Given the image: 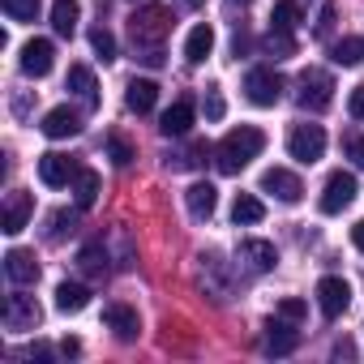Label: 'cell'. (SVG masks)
I'll return each mask as SVG.
<instances>
[{
	"mask_svg": "<svg viewBox=\"0 0 364 364\" xmlns=\"http://www.w3.org/2000/svg\"><path fill=\"white\" fill-rule=\"evenodd\" d=\"M176 18L167 5H141L133 18H129V35H133V52L137 60L146 65H163V39L171 35Z\"/></svg>",
	"mask_w": 364,
	"mask_h": 364,
	"instance_id": "6da1fadb",
	"label": "cell"
},
{
	"mask_svg": "<svg viewBox=\"0 0 364 364\" xmlns=\"http://www.w3.org/2000/svg\"><path fill=\"white\" fill-rule=\"evenodd\" d=\"M262 150H266V133L253 129V124H240V129H232V133L215 146V167H219L223 176H236V171L249 167Z\"/></svg>",
	"mask_w": 364,
	"mask_h": 364,
	"instance_id": "7a4b0ae2",
	"label": "cell"
},
{
	"mask_svg": "<svg viewBox=\"0 0 364 364\" xmlns=\"http://www.w3.org/2000/svg\"><path fill=\"white\" fill-rule=\"evenodd\" d=\"M296 86H300V90H296V103H300L304 112H326L330 99H334V82H330V73H321V69L300 73Z\"/></svg>",
	"mask_w": 364,
	"mask_h": 364,
	"instance_id": "3957f363",
	"label": "cell"
},
{
	"mask_svg": "<svg viewBox=\"0 0 364 364\" xmlns=\"http://www.w3.org/2000/svg\"><path fill=\"white\" fill-rule=\"evenodd\" d=\"M287 154L296 163H317L326 154V129L321 124H296L287 137Z\"/></svg>",
	"mask_w": 364,
	"mask_h": 364,
	"instance_id": "277c9868",
	"label": "cell"
},
{
	"mask_svg": "<svg viewBox=\"0 0 364 364\" xmlns=\"http://www.w3.org/2000/svg\"><path fill=\"white\" fill-rule=\"evenodd\" d=\"M351 202H355V176L351 171H334L326 180V189H321V215H343Z\"/></svg>",
	"mask_w": 364,
	"mask_h": 364,
	"instance_id": "5b68a950",
	"label": "cell"
},
{
	"mask_svg": "<svg viewBox=\"0 0 364 364\" xmlns=\"http://www.w3.org/2000/svg\"><path fill=\"white\" fill-rule=\"evenodd\" d=\"M245 90H249V103H257V107H274V103L283 99V77H279L274 69H249Z\"/></svg>",
	"mask_w": 364,
	"mask_h": 364,
	"instance_id": "8992f818",
	"label": "cell"
},
{
	"mask_svg": "<svg viewBox=\"0 0 364 364\" xmlns=\"http://www.w3.org/2000/svg\"><path fill=\"white\" fill-rule=\"evenodd\" d=\"M262 193H274L283 206H296V202L304 198V185H300V176H296V171H287V167H270V171L262 176Z\"/></svg>",
	"mask_w": 364,
	"mask_h": 364,
	"instance_id": "52a82bcc",
	"label": "cell"
},
{
	"mask_svg": "<svg viewBox=\"0 0 364 364\" xmlns=\"http://www.w3.org/2000/svg\"><path fill=\"white\" fill-rule=\"evenodd\" d=\"M39 317H43V309L35 304V296L14 291V296L5 300V326H9V330H35Z\"/></svg>",
	"mask_w": 364,
	"mask_h": 364,
	"instance_id": "ba28073f",
	"label": "cell"
},
{
	"mask_svg": "<svg viewBox=\"0 0 364 364\" xmlns=\"http://www.w3.org/2000/svg\"><path fill=\"white\" fill-rule=\"evenodd\" d=\"M73 176H77V163H73L69 154H56V150H52V154L39 159V180H43L48 189H65Z\"/></svg>",
	"mask_w": 364,
	"mask_h": 364,
	"instance_id": "9c48e42d",
	"label": "cell"
},
{
	"mask_svg": "<svg viewBox=\"0 0 364 364\" xmlns=\"http://www.w3.org/2000/svg\"><path fill=\"white\" fill-rule=\"evenodd\" d=\"M52 60H56L52 39H31V43L22 48V73H26V77H48V73H52Z\"/></svg>",
	"mask_w": 364,
	"mask_h": 364,
	"instance_id": "30bf717a",
	"label": "cell"
},
{
	"mask_svg": "<svg viewBox=\"0 0 364 364\" xmlns=\"http://www.w3.org/2000/svg\"><path fill=\"white\" fill-rule=\"evenodd\" d=\"M317 304H321L326 317H338V313H347V304H351V287H347L343 279L326 274V279L317 283Z\"/></svg>",
	"mask_w": 364,
	"mask_h": 364,
	"instance_id": "8fae6325",
	"label": "cell"
},
{
	"mask_svg": "<svg viewBox=\"0 0 364 364\" xmlns=\"http://www.w3.org/2000/svg\"><path fill=\"white\" fill-rule=\"evenodd\" d=\"M103 321H107L112 334L124 338V343H133V338L141 334V317H137V309H129V304H107V309H103Z\"/></svg>",
	"mask_w": 364,
	"mask_h": 364,
	"instance_id": "7c38bea8",
	"label": "cell"
},
{
	"mask_svg": "<svg viewBox=\"0 0 364 364\" xmlns=\"http://www.w3.org/2000/svg\"><path fill=\"white\" fill-rule=\"evenodd\" d=\"M5 274H9L18 287L39 283V262H35V253H26V249H9V253H5Z\"/></svg>",
	"mask_w": 364,
	"mask_h": 364,
	"instance_id": "4fadbf2b",
	"label": "cell"
},
{
	"mask_svg": "<svg viewBox=\"0 0 364 364\" xmlns=\"http://www.w3.org/2000/svg\"><path fill=\"white\" fill-rule=\"evenodd\" d=\"M296 343H300V334H296V321H287V317H274V321L266 326V351H270V355H291V351H296Z\"/></svg>",
	"mask_w": 364,
	"mask_h": 364,
	"instance_id": "5bb4252c",
	"label": "cell"
},
{
	"mask_svg": "<svg viewBox=\"0 0 364 364\" xmlns=\"http://www.w3.org/2000/svg\"><path fill=\"white\" fill-rule=\"evenodd\" d=\"M159 129H163V137H185V133L193 129V99H176V103L163 112Z\"/></svg>",
	"mask_w": 364,
	"mask_h": 364,
	"instance_id": "9a60e30c",
	"label": "cell"
},
{
	"mask_svg": "<svg viewBox=\"0 0 364 364\" xmlns=\"http://www.w3.org/2000/svg\"><path fill=\"white\" fill-rule=\"evenodd\" d=\"M31 215H35V198L31 193H9L5 198V223H0V228H5L9 236H18L31 223Z\"/></svg>",
	"mask_w": 364,
	"mask_h": 364,
	"instance_id": "2e32d148",
	"label": "cell"
},
{
	"mask_svg": "<svg viewBox=\"0 0 364 364\" xmlns=\"http://www.w3.org/2000/svg\"><path fill=\"white\" fill-rule=\"evenodd\" d=\"M69 90L77 95V103H82L86 112L99 107V82H95V73H90L86 65H73V69H69Z\"/></svg>",
	"mask_w": 364,
	"mask_h": 364,
	"instance_id": "e0dca14e",
	"label": "cell"
},
{
	"mask_svg": "<svg viewBox=\"0 0 364 364\" xmlns=\"http://www.w3.org/2000/svg\"><path fill=\"white\" fill-rule=\"evenodd\" d=\"M39 129H43L52 141H60V137H77V133H82V120H77V112H69V107H52Z\"/></svg>",
	"mask_w": 364,
	"mask_h": 364,
	"instance_id": "ac0fdd59",
	"label": "cell"
},
{
	"mask_svg": "<svg viewBox=\"0 0 364 364\" xmlns=\"http://www.w3.org/2000/svg\"><path fill=\"white\" fill-rule=\"evenodd\" d=\"M154 99H159V86H154L150 77H133L129 90H124V103H129V112H137V116L154 112Z\"/></svg>",
	"mask_w": 364,
	"mask_h": 364,
	"instance_id": "d6986e66",
	"label": "cell"
},
{
	"mask_svg": "<svg viewBox=\"0 0 364 364\" xmlns=\"http://www.w3.org/2000/svg\"><path fill=\"white\" fill-rule=\"evenodd\" d=\"M185 202H189V215H193V219H210L215 206H219V193H215L210 180H198V185L185 193Z\"/></svg>",
	"mask_w": 364,
	"mask_h": 364,
	"instance_id": "ffe728a7",
	"label": "cell"
},
{
	"mask_svg": "<svg viewBox=\"0 0 364 364\" xmlns=\"http://www.w3.org/2000/svg\"><path fill=\"white\" fill-rule=\"evenodd\" d=\"M77 18H82V5H77V0H52V31H56L60 39H73Z\"/></svg>",
	"mask_w": 364,
	"mask_h": 364,
	"instance_id": "44dd1931",
	"label": "cell"
},
{
	"mask_svg": "<svg viewBox=\"0 0 364 364\" xmlns=\"http://www.w3.org/2000/svg\"><path fill=\"white\" fill-rule=\"evenodd\" d=\"M240 257L262 274V270H274V262H279V253H274V245L270 240H240Z\"/></svg>",
	"mask_w": 364,
	"mask_h": 364,
	"instance_id": "7402d4cb",
	"label": "cell"
},
{
	"mask_svg": "<svg viewBox=\"0 0 364 364\" xmlns=\"http://www.w3.org/2000/svg\"><path fill=\"white\" fill-rule=\"evenodd\" d=\"M73 198H77V210H90L99 202V171L77 167V176H73Z\"/></svg>",
	"mask_w": 364,
	"mask_h": 364,
	"instance_id": "603a6c76",
	"label": "cell"
},
{
	"mask_svg": "<svg viewBox=\"0 0 364 364\" xmlns=\"http://www.w3.org/2000/svg\"><path fill=\"white\" fill-rule=\"evenodd\" d=\"M210 48H215V31L202 22V26H193L189 39H185V60H189V65H202V60L210 56Z\"/></svg>",
	"mask_w": 364,
	"mask_h": 364,
	"instance_id": "cb8c5ba5",
	"label": "cell"
},
{
	"mask_svg": "<svg viewBox=\"0 0 364 364\" xmlns=\"http://www.w3.org/2000/svg\"><path fill=\"white\" fill-rule=\"evenodd\" d=\"M330 60H334V65H343V69H355V65H364V39H355V35L338 39V43L330 48Z\"/></svg>",
	"mask_w": 364,
	"mask_h": 364,
	"instance_id": "d4e9b609",
	"label": "cell"
},
{
	"mask_svg": "<svg viewBox=\"0 0 364 364\" xmlns=\"http://www.w3.org/2000/svg\"><path fill=\"white\" fill-rule=\"evenodd\" d=\"M86 304H90V291L82 283H60L56 287V309L60 313H82Z\"/></svg>",
	"mask_w": 364,
	"mask_h": 364,
	"instance_id": "484cf974",
	"label": "cell"
},
{
	"mask_svg": "<svg viewBox=\"0 0 364 364\" xmlns=\"http://www.w3.org/2000/svg\"><path fill=\"white\" fill-rule=\"evenodd\" d=\"M77 266H82V274L103 279V274H107V249H103V245H86V249L77 253Z\"/></svg>",
	"mask_w": 364,
	"mask_h": 364,
	"instance_id": "4316f807",
	"label": "cell"
},
{
	"mask_svg": "<svg viewBox=\"0 0 364 364\" xmlns=\"http://www.w3.org/2000/svg\"><path fill=\"white\" fill-rule=\"evenodd\" d=\"M232 219H236V223H245V228H249V223H262V219H266V206H262L253 193H240V198H236V206H232Z\"/></svg>",
	"mask_w": 364,
	"mask_h": 364,
	"instance_id": "83f0119b",
	"label": "cell"
},
{
	"mask_svg": "<svg viewBox=\"0 0 364 364\" xmlns=\"http://www.w3.org/2000/svg\"><path fill=\"white\" fill-rule=\"evenodd\" d=\"M300 26V0H279L270 14V31H296Z\"/></svg>",
	"mask_w": 364,
	"mask_h": 364,
	"instance_id": "f1b7e54d",
	"label": "cell"
},
{
	"mask_svg": "<svg viewBox=\"0 0 364 364\" xmlns=\"http://www.w3.org/2000/svg\"><path fill=\"white\" fill-rule=\"evenodd\" d=\"M206 154H210V150H206V141H193L189 150H180V154H167V167H176V171H180V167H198Z\"/></svg>",
	"mask_w": 364,
	"mask_h": 364,
	"instance_id": "f546056e",
	"label": "cell"
},
{
	"mask_svg": "<svg viewBox=\"0 0 364 364\" xmlns=\"http://www.w3.org/2000/svg\"><path fill=\"white\" fill-rule=\"evenodd\" d=\"M266 52H270L274 60L291 56V52H296V39H291V31H270V35H266Z\"/></svg>",
	"mask_w": 364,
	"mask_h": 364,
	"instance_id": "4dcf8cb0",
	"label": "cell"
},
{
	"mask_svg": "<svg viewBox=\"0 0 364 364\" xmlns=\"http://www.w3.org/2000/svg\"><path fill=\"white\" fill-rule=\"evenodd\" d=\"M0 5H5V14L14 22H35V14H39V0H0Z\"/></svg>",
	"mask_w": 364,
	"mask_h": 364,
	"instance_id": "1f68e13d",
	"label": "cell"
},
{
	"mask_svg": "<svg viewBox=\"0 0 364 364\" xmlns=\"http://www.w3.org/2000/svg\"><path fill=\"white\" fill-rule=\"evenodd\" d=\"M90 43H95V52H99L103 60H112V56H116V39H112V31H107V26H95V31H90Z\"/></svg>",
	"mask_w": 364,
	"mask_h": 364,
	"instance_id": "d6a6232c",
	"label": "cell"
},
{
	"mask_svg": "<svg viewBox=\"0 0 364 364\" xmlns=\"http://www.w3.org/2000/svg\"><path fill=\"white\" fill-rule=\"evenodd\" d=\"M73 228H77V215H69V210H56V215H52V228H48V236H52V240H60V236H65V232H73Z\"/></svg>",
	"mask_w": 364,
	"mask_h": 364,
	"instance_id": "836d02e7",
	"label": "cell"
},
{
	"mask_svg": "<svg viewBox=\"0 0 364 364\" xmlns=\"http://www.w3.org/2000/svg\"><path fill=\"white\" fill-rule=\"evenodd\" d=\"M107 150H112V163H116V167H129V163H133V146H129L124 137H112Z\"/></svg>",
	"mask_w": 364,
	"mask_h": 364,
	"instance_id": "e575fe53",
	"label": "cell"
},
{
	"mask_svg": "<svg viewBox=\"0 0 364 364\" xmlns=\"http://www.w3.org/2000/svg\"><path fill=\"white\" fill-rule=\"evenodd\" d=\"M206 120H223V95H219V86L206 90Z\"/></svg>",
	"mask_w": 364,
	"mask_h": 364,
	"instance_id": "d590c367",
	"label": "cell"
},
{
	"mask_svg": "<svg viewBox=\"0 0 364 364\" xmlns=\"http://www.w3.org/2000/svg\"><path fill=\"white\" fill-rule=\"evenodd\" d=\"M304 313H309L304 300H283V304H279V317H287V321H300Z\"/></svg>",
	"mask_w": 364,
	"mask_h": 364,
	"instance_id": "8d00e7d4",
	"label": "cell"
},
{
	"mask_svg": "<svg viewBox=\"0 0 364 364\" xmlns=\"http://www.w3.org/2000/svg\"><path fill=\"white\" fill-rule=\"evenodd\" d=\"M347 159H355V167H364V137H347Z\"/></svg>",
	"mask_w": 364,
	"mask_h": 364,
	"instance_id": "74e56055",
	"label": "cell"
},
{
	"mask_svg": "<svg viewBox=\"0 0 364 364\" xmlns=\"http://www.w3.org/2000/svg\"><path fill=\"white\" fill-rule=\"evenodd\" d=\"M347 107H351V116H355V120H364V86H355V90H351Z\"/></svg>",
	"mask_w": 364,
	"mask_h": 364,
	"instance_id": "f35d334b",
	"label": "cell"
},
{
	"mask_svg": "<svg viewBox=\"0 0 364 364\" xmlns=\"http://www.w3.org/2000/svg\"><path fill=\"white\" fill-rule=\"evenodd\" d=\"M330 26H334V5H326V9H321V22H317V35L326 39V35H330Z\"/></svg>",
	"mask_w": 364,
	"mask_h": 364,
	"instance_id": "ab89813d",
	"label": "cell"
},
{
	"mask_svg": "<svg viewBox=\"0 0 364 364\" xmlns=\"http://www.w3.org/2000/svg\"><path fill=\"white\" fill-rule=\"evenodd\" d=\"M351 240H355V249H360V253H364V219H360V223H355V228H351Z\"/></svg>",
	"mask_w": 364,
	"mask_h": 364,
	"instance_id": "60d3db41",
	"label": "cell"
},
{
	"mask_svg": "<svg viewBox=\"0 0 364 364\" xmlns=\"http://www.w3.org/2000/svg\"><path fill=\"white\" fill-rule=\"evenodd\" d=\"M185 5H189V9H198V5H202V0H185Z\"/></svg>",
	"mask_w": 364,
	"mask_h": 364,
	"instance_id": "b9f144b4",
	"label": "cell"
},
{
	"mask_svg": "<svg viewBox=\"0 0 364 364\" xmlns=\"http://www.w3.org/2000/svg\"><path fill=\"white\" fill-rule=\"evenodd\" d=\"M236 5H249V0H236Z\"/></svg>",
	"mask_w": 364,
	"mask_h": 364,
	"instance_id": "7bdbcfd3",
	"label": "cell"
}]
</instances>
